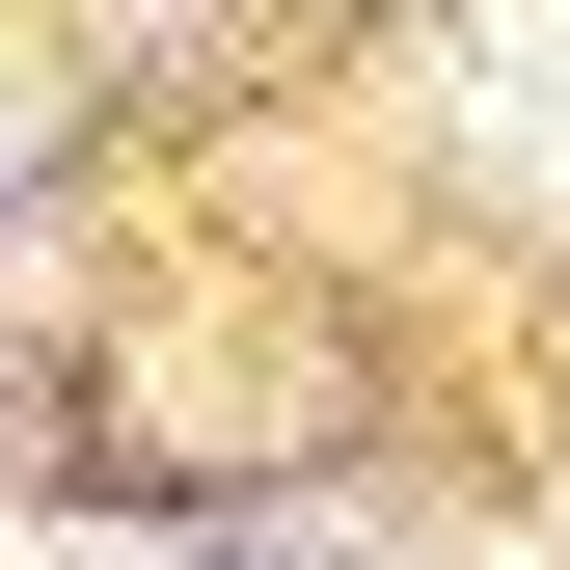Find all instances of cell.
Returning a JSON list of instances; mask_svg holds the SVG:
<instances>
[{
  "label": "cell",
  "instance_id": "cell-2",
  "mask_svg": "<svg viewBox=\"0 0 570 570\" xmlns=\"http://www.w3.org/2000/svg\"><path fill=\"white\" fill-rule=\"evenodd\" d=\"M0 570H190V543H0Z\"/></svg>",
  "mask_w": 570,
  "mask_h": 570
},
{
  "label": "cell",
  "instance_id": "cell-1",
  "mask_svg": "<svg viewBox=\"0 0 570 570\" xmlns=\"http://www.w3.org/2000/svg\"><path fill=\"white\" fill-rule=\"evenodd\" d=\"M462 136L517 190H570V0H489V55H462Z\"/></svg>",
  "mask_w": 570,
  "mask_h": 570
}]
</instances>
